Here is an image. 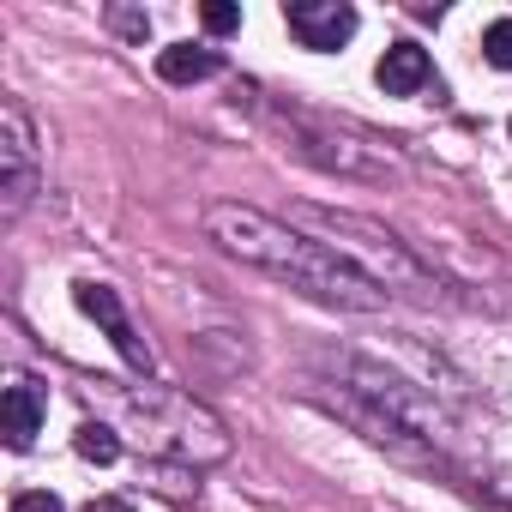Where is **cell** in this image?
I'll return each mask as SVG.
<instances>
[{"label": "cell", "instance_id": "10", "mask_svg": "<svg viewBox=\"0 0 512 512\" xmlns=\"http://www.w3.org/2000/svg\"><path fill=\"white\" fill-rule=\"evenodd\" d=\"M374 79H380L386 97H416V91L434 79L428 49H416V43H392V49L380 55V67H374Z\"/></svg>", "mask_w": 512, "mask_h": 512}, {"label": "cell", "instance_id": "5", "mask_svg": "<svg viewBox=\"0 0 512 512\" xmlns=\"http://www.w3.org/2000/svg\"><path fill=\"white\" fill-rule=\"evenodd\" d=\"M326 386H332V380H326ZM314 398H320V404H332L350 428H362V440H374V446H386V452H398V458H410V464H446L434 446H422L416 434H404L392 416H380V410H374V404H362L356 392H344V386H338V392H320V386H314Z\"/></svg>", "mask_w": 512, "mask_h": 512}, {"label": "cell", "instance_id": "16", "mask_svg": "<svg viewBox=\"0 0 512 512\" xmlns=\"http://www.w3.org/2000/svg\"><path fill=\"white\" fill-rule=\"evenodd\" d=\"M85 512H133V506H127V500H115V494H109V500H91V506H85Z\"/></svg>", "mask_w": 512, "mask_h": 512}, {"label": "cell", "instance_id": "1", "mask_svg": "<svg viewBox=\"0 0 512 512\" xmlns=\"http://www.w3.org/2000/svg\"><path fill=\"white\" fill-rule=\"evenodd\" d=\"M205 235L229 253V260L260 266V272L284 278V284L302 290V296H320V302H338V308H362V314H374V308L392 302L374 278H362L350 260H338L326 241L302 235L296 223H278V217H266V211H253V205L211 199V205H205Z\"/></svg>", "mask_w": 512, "mask_h": 512}, {"label": "cell", "instance_id": "2", "mask_svg": "<svg viewBox=\"0 0 512 512\" xmlns=\"http://www.w3.org/2000/svg\"><path fill=\"white\" fill-rule=\"evenodd\" d=\"M290 223H296L302 235L326 241L338 260H350V266H356L362 278H374L386 296L398 290V296H416V302H452V296H446V284L416 260V253H410L392 229H380L374 217L326 211V205H290Z\"/></svg>", "mask_w": 512, "mask_h": 512}, {"label": "cell", "instance_id": "14", "mask_svg": "<svg viewBox=\"0 0 512 512\" xmlns=\"http://www.w3.org/2000/svg\"><path fill=\"white\" fill-rule=\"evenodd\" d=\"M199 19H205V31H211V37H229V31L241 25V7H229V0H211Z\"/></svg>", "mask_w": 512, "mask_h": 512}, {"label": "cell", "instance_id": "4", "mask_svg": "<svg viewBox=\"0 0 512 512\" xmlns=\"http://www.w3.org/2000/svg\"><path fill=\"white\" fill-rule=\"evenodd\" d=\"M0 193H7V217H19L37 193V133L19 103H0Z\"/></svg>", "mask_w": 512, "mask_h": 512}, {"label": "cell", "instance_id": "13", "mask_svg": "<svg viewBox=\"0 0 512 512\" xmlns=\"http://www.w3.org/2000/svg\"><path fill=\"white\" fill-rule=\"evenodd\" d=\"M482 55H488L500 73H512V19H494V25L482 31Z\"/></svg>", "mask_w": 512, "mask_h": 512}, {"label": "cell", "instance_id": "6", "mask_svg": "<svg viewBox=\"0 0 512 512\" xmlns=\"http://www.w3.org/2000/svg\"><path fill=\"white\" fill-rule=\"evenodd\" d=\"M290 145H296V157H308V163H320V169H338V175H374V181H380V175H398V157H374L368 145L338 139V133L296 127Z\"/></svg>", "mask_w": 512, "mask_h": 512}, {"label": "cell", "instance_id": "11", "mask_svg": "<svg viewBox=\"0 0 512 512\" xmlns=\"http://www.w3.org/2000/svg\"><path fill=\"white\" fill-rule=\"evenodd\" d=\"M223 61L211 55V49H193V43H175V49H163L157 55V73L169 79V85H199V79H211Z\"/></svg>", "mask_w": 512, "mask_h": 512}, {"label": "cell", "instance_id": "3", "mask_svg": "<svg viewBox=\"0 0 512 512\" xmlns=\"http://www.w3.org/2000/svg\"><path fill=\"white\" fill-rule=\"evenodd\" d=\"M320 368L332 374V386L356 392L362 404H374L380 416H392L404 434H416L422 446H434V452L446 458L452 422H446V410H440L422 386H410L404 374H392V368H380V362H368V356H356V350H320Z\"/></svg>", "mask_w": 512, "mask_h": 512}, {"label": "cell", "instance_id": "15", "mask_svg": "<svg viewBox=\"0 0 512 512\" xmlns=\"http://www.w3.org/2000/svg\"><path fill=\"white\" fill-rule=\"evenodd\" d=\"M13 512H67V506H61L49 488H31V494H19V500H13Z\"/></svg>", "mask_w": 512, "mask_h": 512}, {"label": "cell", "instance_id": "8", "mask_svg": "<svg viewBox=\"0 0 512 512\" xmlns=\"http://www.w3.org/2000/svg\"><path fill=\"white\" fill-rule=\"evenodd\" d=\"M79 308L109 332V344H115L139 374H151V350L139 344V332H133V320H127V308H121V296H115L109 284H79Z\"/></svg>", "mask_w": 512, "mask_h": 512}, {"label": "cell", "instance_id": "12", "mask_svg": "<svg viewBox=\"0 0 512 512\" xmlns=\"http://www.w3.org/2000/svg\"><path fill=\"white\" fill-rule=\"evenodd\" d=\"M73 446H79V458H91V464H115V458H121V440H115V428H103V422H85Z\"/></svg>", "mask_w": 512, "mask_h": 512}, {"label": "cell", "instance_id": "7", "mask_svg": "<svg viewBox=\"0 0 512 512\" xmlns=\"http://www.w3.org/2000/svg\"><path fill=\"white\" fill-rule=\"evenodd\" d=\"M284 25L302 49H344L356 37V7H344V0H296V7H284Z\"/></svg>", "mask_w": 512, "mask_h": 512}, {"label": "cell", "instance_id": "9", "mask_svg": "<svg viewBox=\"0 0 512 512\" xmlns=\"http://www.w3.org/2000/svg\"><path fill=\"white\" fill-rule=\"evenodd\" d=\"M43 410H49L43 386H37V380H13L7 398H0V434H7V446L25 452V446L37 440V428H43Z\"/></svg>", "mask_w": 512, "mask_h": 512}]
</instances>
